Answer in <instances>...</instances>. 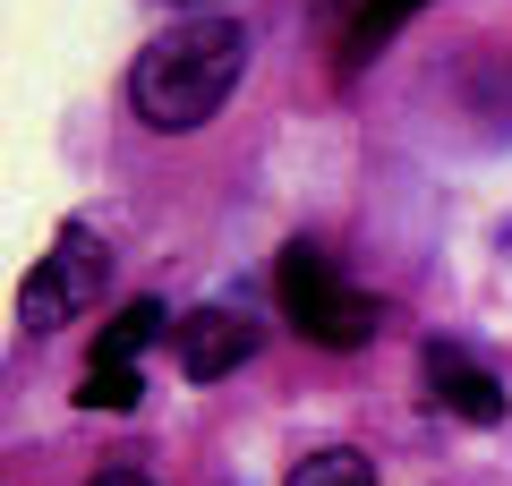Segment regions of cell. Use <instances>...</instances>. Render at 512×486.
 <instances>
[{
	"instance_id": "obj_1",
	"label": "cell",
	"mask_w": 512,
	"mask_h": 486,
	"mask_svg": "<svg viewBox=\"0 0 512 486\" xmlns=\"http://www.w3.org/2000/svg\"><path fill=\"white\" fill-rule=\"evenodd\" d=\"M239 77H248V26L239 18H188V26H171V35H154L146 52H137L128 103H137L146 128L188 137V128H205L231 103Z\"/></svg>"
},
{
	"instance_id": "obj_2",
	"label": "cell",
	"mask_w": 512,
	"mask_h": 486,
	"mask_svg": "<svg viewBox=\"0 0 512 486\" xmlns=\"http://www.w3.org/2000/svg\"><path fill=\"white\" fill-rule=\"evenodd\" d=\"M274 290H282V316H291L316 350H359L367 333L384 324V307L367 299V290H350L342 273H333V256L308 248V239H291V248H282Z\"/></svg>"
},
{
	"instance_id": "obj_3",
	"label": "cell",
	"mask_w": 512,
	"mask_h": 486,
	"mask_svg": "<svg viewBox=\"0 0 512 486\" xmlns=\"http://www.w3.org/2000/svg\"><path fill=\"white\" fill-rule=\"evenodd\" d=\"M103 273H111L103 239H94L86 222H69V231L52 239V256H35V273H26L18 324H26V333H60V324H77L94 299H103Z\"/></svg>"
},
{
	"instance_id": "obj_4",
	"label": "cell",
	"mask_w": 512,
	"mask_h": 486,
	"mask_svg": "<svg viewBox=\"0 0 512 486\" xmlns=\"http://www.w3.org/2000/svg\"><path fill=\"white\" fill-rule=\"evenodd\" d=\"M171 359H180V376L214 384V376H231V367L256 359V324L239 307H197V316L171 324Z\"/></svg>"
},
{
	"instance_id": "obj_5",
	"label": "cell",
	"mask_w": 512,
	"mask_h": 486,
	"mask_svg": "<svg viewBox=\"0 0 512 486\" xmlns=\"http://www.w3.org/2000/svg\"><path fill=\"white\" fill-rule=\"evenodd\" d=\"M427 384H436V410L470 418V427H495V418H504V384H495L478 359H461L453 342L427 350Z\"/></svg>"
},
{
	"instance_id": "obj_6",
	"label": "cell",
	"mask_w": 512,
	"mask_h": 486,
	"mask_svg": "<svg viewBox=\"0 0 512 486\" xmlns=\"http://www.w3.org/2000/svg\"><path fill=\"white\" fill-rule=\"evenodd\" d=\"M419 9H427V0H359V18H350V35H342V60H350V69H367V60L402 35Z\"/></svg>"
},
{
	"instance_id": "obj_7",
	"label": "cell",
	"mask_w": 512,
	"mask_h": 486,
	"mask_svg": "<svg viewBox=\"0 0 512 486\" xmlns=\"http://www.w3.org/2000/svg\"><path fill=\"white\" fill-rule=\"evenodd\" d=\"M154 333H163V307H154V299H137V307H120V316H111V333H103V350H94V359L137 367V350H146Z\"/></svg>"
},
{
	"instance_id": "obj_8",
	"label": "cell",
	"mask_w": 512,
	"mask_h": 486,
	"mask_svg": "<svg viewBox=\"0 0 512 486\" xmlns=\"http://www.w3.org/2000/svg\"><path fill=\"white\" fill-rule=\"evenodd\" d=\"M282 486H376V469H367V452L333 444V452H308V461H299Z\"/></svg>"
},
{
	"instance_id": "obj_9",
	"label": "cell",
	"mask_w": 512,
	"mask_h": 486,
	"mask_svg": "<svg viewBox=\"0 0 512 486\" xmlns=\"http://www.w3.org/2000/svg\"><path fill=\"white\" fill-rule=\"evenodd\" d=\"M137 393H146V384H137V367H111V359H94L86 367V410H137Z\"/></svg>"
},
{
	"instance_id": "obj_10",
	"label": "cell",
	"mask_w": 512,
	"mask_h": 486,
	"mask_svg": "<svg viewBox=\"0 0 512 486\" xmlns=\"http://www.w3.org/2000/svg\"><path fill=\"white\" fill-rule=\"evenodd\" d=\"M94 486H154V478H137V469H103Z\"/></svg>"
},
{
	"instance_id": "obj_11",
	"label": "cell",
	"mask_w": 512,
	"mask_h": 486,
	"mask_svg": "<svg viewBox=\"0 0 512 486\" xmlns=\"http://www.w3.org/2000/svg\"><path fill=\"white\" fill-rule=\"evenodd\" d=\"M188 9H214V0H188Z\"/></svg>"
}]
</instances>
